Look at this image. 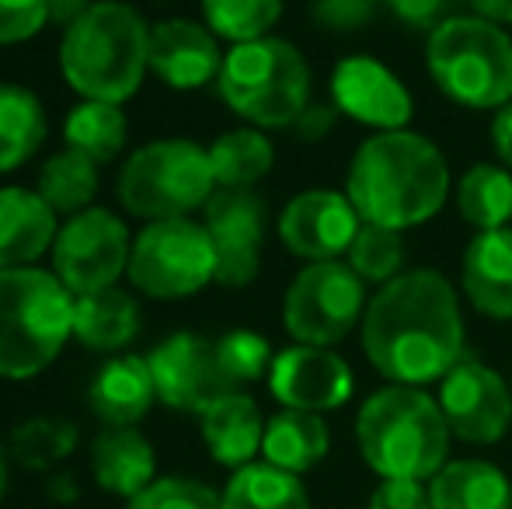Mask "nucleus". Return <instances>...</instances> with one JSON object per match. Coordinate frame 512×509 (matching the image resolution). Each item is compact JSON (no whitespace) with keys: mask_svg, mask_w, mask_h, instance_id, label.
<instances>
[{"mask_svg":"<svg viewBox=\"0 0 512 509\" xmlns=\"http://www.w3.org/2000/svg\"><path fill=\"white\" fill-rule=\"evenodd\" d=\"M363 349L394 384H429L464 360V318L450 279L418 269L391 279L363 314Z\"/></svg>","mask_w":512,"mask_h":509,"instance_id":"1","label":"nucleus"},{"mask_svg":"<svg viewBox=\"0 0 512 509\" xmlns=\"http://www.w3.org/2000/svg\"><path fill=\"white\" fill-rule=\"evenodd\" d=\"M450 192V168L439 147L411 129L370 136L356 150L345 196L366 224L408 231L432 220Z\"/></svg>","mask_w":512,"mask_h":509,"instance_id":"2","label":"nucleus"},{"mask_svg":"<svg viewBox=\"0 0 512 509\" xmlns=\"http://www.w3.org/2000/svg\"><path fill=\"white\" fill-rule=\"evenodd\" d=\"M60 70L84 102H129L150 70V25L122 0H98L63 28Z\"/></svg>","mask_w":512,"mask_h":509,"instance_id":"3","label":"nucleus"},{"mask_svg":"<svg viewBox=\"0 0 512 509\" xmlns=\"http://www.w3.org/2000/svg\"><path fill=\"white\" fill-rule=\"evenodd\" d=\"M74 335V293L39 265L0 269V377L28 381Z\"/></svg>","mask_w":512,"mask_h":509,"instance_id":"4","label":"nucleus"},{"mask_svg":"<svg viewBox=\"0 0 512 509\" xmlns=\"http://www.w3.org/2000/svg\"><path fill=\"white\" fill-rule=\"evenodd\" d=\"M366 464L384 478H429L443 471L450 426L439 401L408 384L377 391L356 422Z\"/></svg>","mask_w":512,"mask_h":509,"instance_id":"5","label":"nucleus"},{"mask_svg":"<svg viewBox=\"0 0 512 509\" xmlns=\"http://www.w3.org/2000/svg\"><path fill=\"white\" fill-rule=\"evenodd\" d=\"M216 88L248 123L265 129L293 126L310 105V67L293 42L265 35L223 56Z\"/></svg>","mask_w":512,"mask_h":509,"instance_id":"6","label":"nucleus"},{"mask_svg":"<svg viewBox=\"0 0 512 509\" xmlns=\"http://www.w3.org/2000/svg\"><path fill=\"white\" fill-rule=\"evenodd\" d=\"M429 74L467 109L512 102V39L481 14H457L429 35Z\"/></svg>","mask_w":512,"mask_h":509,"instance_id":"7","label":"nucleus"},{"mask_svg":"<svg viewBox=\"0 0 512 509\" xmlns=\"http://www.w3.org/2000/svg\"><path fill=\"white\" fill-rule=\"evenodd\" d=\"M216 192L209 150L192 140H154L133 150L119 175V199L133 217L178 220Z\"/></svg>","mask_w":512,"mask_h":509,"instance_id":"8","label":"nucleus"},{"mask_svg":"<svg viewBox=\"0 0 512 509\" xmlns=\"http://www.w3.org/2000/svg\"><path fill=\"white\" fill-rule=\"evenodd\" d=\"M126 276L154 300L192 297L216 283V252L206 227L189 217L150 220L133 238Z\"/></svg>","mask_w":512,"mask_h":509,"instance_id":"9","label":"nucleus"},{"mask_svg":"<svg viewBox=\"0 0 512 509\" xmlns=\"http://www.w3.org/2000/svg\"><path fill=\"white\" fill-rule=\"evenodd\" d=\"M366 307V283L345 262H310L283 300L286 332L300 346H335L356 328Z\"/></svg>","mask_w":512,"mask_h":509,"instance_id":"10","label":"nucleus"},{"mask_svg":"<svg viewBox=\"0 0 512 509\" xmlns=\"http://www.w3.org/2000/svg\"><path fill=\"white\" fill-rule=\"evenodd\" d=\"M129 255L133 238L126 220H119L112 210L91 206L60 227L53 245V272L74 297H81L119 283V276L129 272Z\"/></svg>","mask_w":512,"mask_h":509,"instance_id":"11","label":"nucleus"},{"mask_svg":"<svg viewBox=\"0 0 512 509\" xmlns=\"http://www.w3.org/2000/svg\"><path fill=\"white\" fill-rule=\"evenodd\" d=\"M150 374L157 384V398L178 412L203 415L220 398L237 391V384L227 377L220 363L216 339L196 332H178L164 339L154 353L147 356Z\"/></svg>","mask_w":512,"mask_h":509,"instance_id":"12","label":"nucleus"},{"mask_svg":"<svg viewBox=\"0 0 512 509\" xmlns=\"http://www.w3.org/2000/svg\"><path fill=\"white\" fill-rule=\"evenodd\" d=\"M206 234L216 252V283L248 286L262 265L265 241V203L251 189H220L209 196Z\"/></svg>","mask_w":512,"mask_h":509,"instance_id":"13","label":"nucleus"},{"mask_svg":"<svg viewBox=\"0 0 512 509\" xmlns=\"http://www.w3.org/2000/svg\"><path fill=\"white\" fill-rule=\"evenodd\" d=\"M439 408L453 436L467 443H495L512 422L506 381L474 356H464L439 387Z\"/></svg>","mask_w":512,"mask_h":509,"instance_id":"14","label":"nucleus"},{"mask_svg":"<svg viewBox=\"0 0 512 509\" xmlns=\"http://www.w3.org/2000/svg\"><path fill=\"white\" fill-rule=\"evenodd\" d=\"M359 213L349 196L331 189L300 192L279 217V238L297 258L307 262H335L349 252L359 234Z\"/></svg>","mask_w":512,"mask_h":509,"instance_id":"15","label":"nucleus"},{"mask_svg":"<svg viewBox=\"0 0 512 509\" xmlns=\"http://www.w3.org/2000/svg\"><path fill=\"white\" fill-rule=\"evenodd\" d=\"M269 387L286 408L297 412H328L349 401L352 370L342 356L321 346H293L272 360Z\"/></svg>","mask_w":512,"mask_h":509,"instance_id":"16","label":"nucleus"},{"mask_svg":"<svg viewBox=\"0 0 512 509\" xmlns=\"http://www.w3.org/2000/svg\"><path fill=\"white\" fill-rule=\"evenodd\" d=\"M331 98L335 109L359 119L366 126H380L384 133L405 129L411 119V95L408 88L377 60L352 56L342 60L331 74Z\"/></svg>","mask_w":512,"mask_h":509,"instance_id":"17","label":"nucleus"},{"mask_svg":"<svg viewBox=\"0 0 512 509\" xmlns=\"http://www.w3.org/2000/svg\"><path fill=\"white\" fill-rule=\"evenodd\" d=\"M223 70V53L209 25L168 18L150 25V74L175 91H199Z\"/></svg>","mask_w":512,"mask_h":509,"instance_id":"18","label":"nucleus"},{"mask_svg":"<svg viewBox=\"0 0 512 509\" xmlns=\"http://www.w3.org/2000/svg\"><path fill=\"white\" fill-rule=\"evenodd\" d=\"M56 210L32 189H0V269L35 265L56 245Z\"/></svg>","mask_w":512,"mask_h":509,"instance_id":"19","label":"nucleus"},{"mask_svg":"<svg viewBox=\"0 0 512 509\" xmlns=\"http://www.w3.org/2000/svg\"><path fill=\"white\" fill-rule=\"evenodd\" d=\"M464 290L488 318H512V227L481 231L464 255Z\"/></svg>","mask_w":512,"mask_h":509,"instance_id":"20","label":"nucleus"},{"mask_svg":"<svg viewBox=\"0 0 512 509\" xmlns=\"http://www.w3.org/2000/svg\"><path fill=\"white\" fill-rule=\"evenodd\" d=\"M91 408L108 426H136L157 398L147 356H115L91 381Z\"/></svg>","mask_w":512,"mask_h":509,"instance_id":"21","label":"nucleus"},{"mask_svg":"<svg viewBox=\"0 0 512 509\" xmlns=\"http://www.w3.org/2000/svg\"><path fill=\"white\" fill-rule=\"evenodd\" d=\"M91 471L105 492L133 499L154 485V447L133 426H112L95 440Z\"/></svg>","mask_w":512,"mask_h":509,"instance_id":"22","label":"nucleus"},{"mask_svg":"<svg viewBox=\"0 0 512 509\" xmlns=\"http://www.w3.org/2000/svg\"><path fill=\"white\" fill-rule=\"evenodd\" d=\"M203 440L209 454L227 468H244L265 440V422L248 394L234 391L203 412Z\"/></svg>","mask_w":512,"mask_h":509,"instance_id":"23","label":"nucleus"},{"mask_svg":"<svg viewBox=\"0 0 512 509\" xmlns=\"http://www.w3.org/2000/svg\"><path fill=\"white\" fill-rule=\"evenodd\" d=\"M136 328H140V307L119 286L74 297V339H81L88 349L115 353L133 342Z\"/></svg>","mask_w":512,"mask_h":509,"instance_id":"24","label":"nucleus"},{"mask_svg":"<svg viewBox=\"0 0 512 509\" xmlns=\"http://www.w3.org/2000/svg\"><path fill=\"white\" fill-rule=\"evenodd\" d=\"M432 509H512V489L495 464L453 461L432 478Z\"/></svg>","mask_w":512,"mask_h":509,"instance_id":"25","label":"nucleus"},{"mask_svg":"<svg viewBox=\"0 0 512 509\" xmlns=\"http://www.w3.org/2000/svg\"><path fill=\"white\" fill-rule=\"evenodd\" d=\"M262 454H265V461L290 471V475L310 471L328 454V426H324L317 412L286 408V412H279L276 419L265 426Z\"/></svg>","mask_w":512,"mask_h":509,"instance_id":"26","label":"nucleus"},{"mask_svg":"<svg viewBox=\"0 0 512 509\" xmlns=\"http://www.w3.org/2000/svg\"><path fill=\"white\" fill-rule=\"evenodd\" d=\"M46 140V109L35 91L0 81V175L32 161Z\"/></svg>","mask_w":512,"mask_h":509,"instance_id":"27","label":"nucleus"},{"mask_svg":"<svg viewBox=\"0 0 512 509\" xmlns=\"http://www.w3.org/2000/svg\"><path fill=\"white\" fill-rule=\"evenodd\" d=\"M209 164L220 189H251L272 171L276 150L258 129H230L209 147Z\"/></svg>","mask_w":512,"mask_h":509,"instance_id":"28","label":"nucleus"},{"mask_svg":"<svg viewBox=\"0 0 512 509\" xmlns=\"http://www.w3.org/2000/svg\"><path fill=\"white\" fill-rule=\"evenodd\" d=\"M223 509H310L297 475L276 464H244L223 492Z\"/></svg>","mask_w":512,"mask_h":509,"instance_id":"29","label":"nucleus"},{"mask_svg":"<svg viewBox=\"0 0 512 509\" xmlns=\"http://www.w3.org/2000/svg\"><path fill=\"white\" fill-rule=\"evenodd\" d=\"M126 136H129L126 112H122V105H108V102H81L77 109H70L67 123H63L67 150H77V154L91 157L95 164L119 157V150L126 147Z\"/></svg>","mask_w":512,"mask_h":509,"instance_id":"30","label":"nucleus"},{"mask_svg":"<svg viewBox=\"0 0 512 509\" xmlns=\"http://www.w3.org/2000/svg\"><path fill=\"white\" fill-rule=\"evenodd\" d=\"M457 210L478 231H499L512 220V175L499 164H474L457 185Z\"/></svg>","mask_w":512,"mask_h":509,"instance_id":"31","label":"nucleus"},{"mask_svg":"<svg viewBox=\"0 0 512 509\" xmlns=\"http://www.w3.org/2000/svg\"><path fill=\"white\" fill-rule=\"evenodd\" d=\"M39 192L56 213H77L91 210V199L98 192V164L77 150H60L53 154L39 171Z\"/></svg>","mask_w":512,"mask_h":509,"instance_id":"32","label":"nucleus"},{"mask_svg":"<svg viewBox=\"0 0 512 509\" xmlns=\"http://www.w3.org/2000/svg\"><path fill=\"white\" fill-rule=\"evenodd\" d=\"M206 25L216 39L241 42L265 39L283 14V0H203Z\"/></svg>","mask_w":512,"mask_h":509,"instance_id":"33","label":"nucleus"},{"mask_svg":"<svg viewBox=\"0 0 512 509\" xmlns=\"http://www.w3.org/2000/svg\"><path fill=\"white\" fill-rule=\"evenodd\" d=\"M349 265L356 269V276L363 279V283L387 286L391 279H398L401 265H405V241H401V231L363 224L349 248Z\"/></svg>","mask_w":512,"mask_h":509,"instance_id":"34","label":"nucleus"},{"mask_svg":"<svg viewBox=\"0 0 512 509\" xmlns=\"http://www.w3.org/2000/svg\"><path fill=\"white\" fill-rule=\"evenodd\" d=\"M77 443V429L63 419H32L25 426L14 429L11 436V450L25 468H49V464L63 461V457L74 450Z\"/></svg>","mask_w":512,"mask_h":509,"instance_id":"35","label":"nucleus"},{"mask_svg":"<svg viewBox=\"0 0 512 509\" xmlns=\"http://www.w3.org/2000/svg\"><path fill=\"white\" fill-rule=\"evenodd\" d=\"M216 349H220V363L234 384L258 381L265 370H272V360H276L269 342L258 332H248V328H237V332L216 339Z\"/></svg>","mask_w":512,"mask_h":509,"instance_id":"36","label":"nucleus"},{"mask_svg":"<svg viewBox=\"0 0 512 509\" xmlns=\"http://www.w3.org/2000/svg\"><path fill=\"white\" fill-rule=\"evenodd\" d=\"M129 509H223L213 489L192 478H161L129 499Z\"/></svg>","mask_w":512,"mask_h":509,"instance_id":"37","label":"nucleus"},{"mask_svg":"<svg viewBox=\"0 0 512 509\" xmlns=\"http://www.w3.org/2000/svg\"><path fill=\"white\" fill-rule=\"evenodd\" d=\"M49 21V0H0V46L28 42Z\"/></svg>","mask_w":512,"mask_h":509,"instance_id":"38","label":"nucleus"},{"mask_svg":"<svg viewBox=\"0 0 512 509\" xmlns=\"http://www.w3.org/2000/svg\"><path fill=\"white\" fill-rule=\"evenodd\" d=\"M384 0H314V18L331 32H356L366 21L377 18Z\"/></svg>","mask_w":512,"mask_h":509,"instance_id":"39","label":"nucleus"},{"mask_svg":"<svg viewBox=\"0 0 512 509\" xmlns=\"http://www.w3.org/2000/svg\"><path fill=\"white\" fill-rule=\"evenodd\" d=\"M387 7H391V14L398 21H405L408 28H418V32H436L443 21L457 18V7L460 0H384Z\"/></svg>","mask_w":512,"mask_h":509,"instance_id":"40","label":"nucleus"},{"mask_svg":"<svg viewBox=\"0 0 512 509\" xmlns=\"http://www.w3.org/2000/svg\"><path fill=\"white\" fill-rule=\"evenodd\" d=\"M370 509H432V496L418 478H384Z\"/></svg>","mask_w":512,"mask_h":509,"instance_id":"41","label":"nucleus"},{"mask_svg":"<svg viewBox=\"0 0 512 509\" xmlns=\"http://www.w3.org/2000/svg\"><path fill=\"white\" fill-rule=\"evenodd\" d=\"M335 119H338L335 105H307V112L293 126H297L300 140H324L331 133V126H335Z\"/></svg>","mask_w":512,"mask_h":509,"instance_id":"42","label":"nucleus"},{"mask_svg":"<svg viewBox=\"0 0 512 509\" xmlns=\"http://www.w3.org/2000/svg\"><path fill=\"white\" fill-rule=\"evenodd\" d=\"M492 140H495V150H499L502 164H509V168H512V102L502 105L499 116H495Z\"/></svg>","mask_w":512,"mask_h":509,"instance_id":"43","label":"nucleus"},{"mask_svg":"<svg viewBox=\"0 0 512 509\" xmlns=\"http://www.w3.org/2000/svg\"><path fill=\"white\" fill-rule=\"evenodd\" d=\"M88 7H91V0H49V21L70 28Z\"/></svg>","mask_w":512,"mask_h":509,"instance_id":"44","label":"nucleus"},{"mask_svg":"<svg viewBox=\"0 0 512 509\" xmlns=\"http://www.w3.org/2000/svg\"><path fill=\"white\" fill-rule=\"evenodd\" d=\"M467 4H471L481 18L495 21V25H499V21L512 25V0H467Z\"/></svg>","mask_w":512,"mask_h":509,"instance_id":"45","label":"nucleus"},{"mask_svg":"<svg viewBox=\"0 0 512 509\" xmlns=\"http://www.w3.org/2000/svg\"><path fill=\"white\" fill-rule=\"evenodd\" d=\"M4 489H7V454L0 447V496H4Z\"/></svg>","mask_w":512,"mask_h":509,"instance_id":"46","label":"nucleus"}]
</instances>
